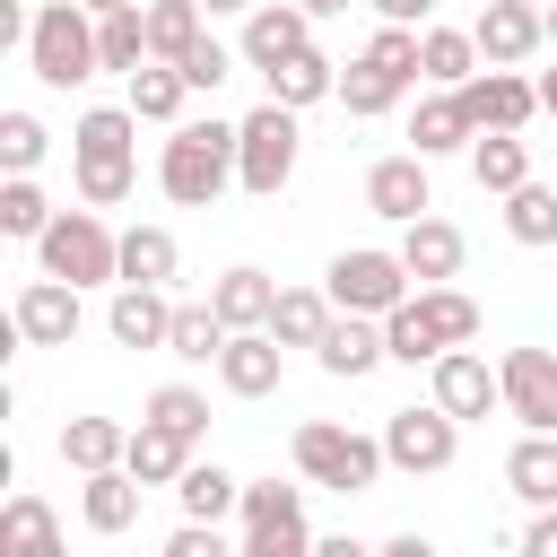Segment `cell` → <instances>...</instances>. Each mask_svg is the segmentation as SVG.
<instances>
[{
	"instance_id": "6da1fadb",
	"label": "cell",
	"mask_w": 557,
	"mask_h": 557,
	"mask_svg": "<svg viewBox=\"0 0 557 557\" xmlns=\"http://www.w3.org/2000/svg\"><path fill=\"white\" fill-rule=\"evenodd\" d=\"M131 139H139V113L131 104H87L70 122V174H78V200L87 209H122L139 165H131Z\"/></svg>"
},
{
	"instance_id": "7a4b0ae2",
	"label": "cell",
	"mask_w": 557,
	"mask_h": 557,
	"mask_svg": "<svg viewBox=\"0 0 557 557\" xmlns=\"http://www.w3.org/2000/svg\"><path fill=\"white\" fill-rule=\"evenodd\" d=\"M287 461H296V479L305 487H331V496H366L392 461H383V435H357V426H339V418H305L296 435H287Z\"/></svg>"
},
{
	"instance_id": "3957f363",
	"label": "cell",
	"mask_w": 557,
	"mask_h": 557,
	"mask_svg": "<svg viewBox=\"0 0 557 557\" xmlns=\"http://www.w3.org/2000/svg\"><path fill=\"white\" fill-rule=\"evenodd\" d=\"M157 183H165L174 209H209L235 183V122H174L165 157H157Z\"/></svg>"
},
{
	"instance_id": "277c9868",
	"label": "cell",
	"mask_w": 557,
	"mask_h": 557,
	"mask_svg": "<svg viewBox=\"0 0 557 557\" xmlns=\"http://www.w3.org/2000/svg\"><path fill=\"white\" fill-rule=\"evenodd\" d=\"M35 270L70 287H122V235L104 226V209H61L35 244Z\"/></svg>"
},
{
	"instance_id": "5b68a950",
	"label": "cell",
	"mask_w": 557,
	"mask_h": 557,
	"mask_svg": "<svg viewBox=\"0 0 557 557\" xmlns=\"http://www.w3.org/2000/svg\"><path fill=\"white\" fill-rule=\"evenodd\" d=\"M26 70H35L44 87H87V78L104 70V52H96V17H87L78 0H44L35 26H26Z\"/></svg>"
},
{
	"instance_id": "8992f818",
	"label": "cell",
	"mask_w": 557,
	"mask_h": 557,
	"mask_svg": "<svg viewBox=\"0 0 557 557\" xmlns=\"http://www.w3.org/2000/svg\"><path fill=\"white\" fill-rule=\"evenodd\" d=\"M296 148H305L296 113L261 96V104L235 122V183H244L252 200H278V191H287V174H296Z\"/></svg>"
},
{
	"instance_id": "52a82bcc",
	"label": "cell",
	"mask_w": 557,
	"mask_h": 557,
	"mask_svg": "<svg viewBox=\"0 0 557 557\" xmlns=\"http://www.w3.org/2000/svg\"><path fill=\"white\" fill-rule=\"evenodd\" d=\"M322 287H331V305H339V313L383 322L392 305H409V287H418V278L400 270V252H383V244H348V252H331Z\"/></svg>"
},
{
	"instance_id": "ba28073f",
	"label": "cell",
	"mask_w": 557,
	"mask_h": 557,
	"mask_svg": "<svg viewBox=\"0 0 557 557\" xmlns=\"http://www.w3.org/2000/svg\"><path fill=\"white\" fill-rule=\"evenodd\" d=\"M453 453H461V418H453V409H435V400L418 409V400H409V409L383 418V461H392L400 479H435V470H453Z\"/></svg>"
},
{
	"instance_id": "9c48e42d",
	"label": "cell",
	"mask_w": 557,
	"mask_h": 557,
	"mask_svg": "<svg viewBox=\"0 0 557 557\" xmlns=\"http://www.w3.org/2000/svg\"><path fill=\"white\" fill-rule=\"evenodd\" d=\"M505 418H522V435H557V348H505Z\"/></svg>"
},
{
	"instance_id": "30bf717a",
	"label": "cell",
	"mask_w": 557,
	"mask_h": 557,
	"mask_svg": "<svg viewBox=\"0 0 557 557\" xmlns=\"http://www.w3.org/2000/svg\"><path fill=\"white\" fill-rule=\"evenodd\" d=\"M78 322H87V313H78V287H70V278H44V270H35V278L17 287V305H9V331H17L26 348H70Z\"/></svg>"
},
{
	"instance_id": "8fae6325",
	"label": "cell",
	"mask_w": 557,
	"mask_h": 557,
	"mask_svg": "<svg viewBox=\"0 0 557 557\" xmlns=\"http://www.w3.org/2000/svg\"><path fill=\"white\" fill-rule=\"evenodd\" d=\"M426 383H435V409H453L461 426H479L487 409H505V374H496L479 348H444V357L426 366Z\"/></svg>"
},
{
	"instance_id": "7c38bea8",
	"label": "cell",
	"mask_w": 557,
	"mask_h": 557,
	"mask_svg": "<svg viewBox=\"0 0 557 557\" xmlns=\"http://www.w3.org/2000/svg\"><path fill=\"white\" fill-rule=\"evenodd\" d=\"M470 35H479V61H487V70H522V61L548 44V17H540L531 0H487V9L470 17Z\"/></svg>"
},
{
	"instance_id": "4fadbf2b",
	"label": "cell",
	"mask_w": 557,
	"mask_h": 557,
	"mask_svg": "<svg viewBox=\"0 0 557 557\" xmlns=\"http://www.w3.org/2000/svg\"><path fill=\"white\" fill-rule=\"evenodd\" d=\"M453 96H461L470 131H522V122L540 113V78H522V70H479V78H461Z\"/></svg>"
},
{
	"instance_id": "5bb4252c",
	"label": "cell",
	"mask_w": 557,
	"mask_h": 557,
	"mask_svg": "<svg viewBox=\"0 0 557 557\" xmlns=\"http://www.w3.org/2000/svg\"><path fill=\"white\" fill-rule=\"evenodd\" d=\"M392 252H400V270H409L418 287H453V278H461V261H470V235H461L453 218H435V209H426V218H409V226H400V244H392Z\"/></svg>"
},
{
	"instance_id": "9a60e30c",
	"label": "cell",
	"mask_w": 557,
	"mask_h": 557,
	"mask_svg": "<svg viewBox=\"0 0 557 557\" xmlns=\"http://www.w3.org/2000/svg\"><path fill=\"white\" fill-rule=\"evenodd\" d=\"M305 44H313V17H305L296 0H261V9L244 17V35H235L244 70H278V61H296Z\"/></svg>"
},
{
	"instance_id": "2e32d148",
	"label": "cell",
	"mask_w": 557,
	"mask_h": 557,
	"mask_svg": "<svg viewBox=\"0 0 557 557\" xmlns=\"http://www.w3.org/2000/svg\"><path fill=\"white\" fill-rule=\"evenodd\" d=\"M366 209L392 218V226L426 218V209H435V191H426V157H418V148H409V157H374V165H366Z\"/></svg>"
},
{
	"instance_id": "e0dca14e",
	"label": "cell",
	"mask_w": 557,
	"mask_h": 557,
	"mask_svg": "<svg viewBox=\"0 0 557 557\" xmlns=\"http://www.w3.org/2000/svg\"><path fill=\"white\" fill-rule=\"evenodd\" d=\"M313 366H322L331 383H366L374 366H392V348H383V322H366V313H339V322L322 331Z\"/></svg>"
},
{
	"instance_id": "ac0fdd59",
	"label": "cell",
	"mask_w": 557,
	"mask_h": 557,
	"mask_svg": "<svg viewBox=\"0 0 557 557\" xmlns=\"http://www.w3.org/2000/svg\"><path fill=\"white\" fill-rule=\"evenodd\" d=\"M278 374H287V348H278L270 331H235V339H226V357H218V383H226L235 400H270V392H278Z\"/></svg>"
},
{
	"instance_id": "d6986e66",
	"label": "cell",
	"mask_w": 557,
	"mask_h": 557,
	"mask_svg": "<svg viewBox=\"0 0 557 557\" xmlns=\"http://www.w3.org/2000/svg\"><path fill=\"white\" fill-rule=\"evenodd\" d=\"M104 331H113L122 348H165V331H174V296H165V287H113Z\"/></svg>"
},
{
	"instance_id": "ffe728a7",
	"label": "cell",
	"mask_w": 557,
	"mask_h": 557,
	"mask_svg": "<svg viewBox=\"0 0 557 557\" xmlns=\"http://www.w3.org/2000/svg\"><path fill=\"white\" fill-rule=\"evenodd\" d=\"M209 305L226 313V331H270V305H278V278H270V270H252V261H235V270H218V287H209Z\"/></svg>"
},
{
	"instance_id": "44dd1931",
	"label": "cell",
	"mask_w": 557,
	"mask_h": 557,
	"mask_svg": "<svg viewBox=\"0 0 557 557\" xmlns=\"http://www.w3.org/2000/svg\"><path fill=\"white\" fill-rule=\"evenodd\" d=\"M0 557H70V548H61V522H52V505H44L35 487H17V496L0 505Z\"/></svg>"
},
{
	"instance_id": "7402d4cb",
	"label": "cell",
	"mask_w": 557,
	"mask_h": 557,
	"mask_svg": "<svg viewBox=\"0 0 557 557\" xmlns=\"http://www.w3.org/2000/svg\"><path fill=\"white\" fill-rule=\"evenodd\" d=\"M487 61H479V35L470 26H418V78L426 87H461V78H479Z\"/></svg>"
},
{
	"instance_id": "603a6c76",
	"label": "cell",
	"mask_w": 557,
	"mask_h": 557,
	"mask_svg": "<svg viewBox=\"0 0 557 557\" xmlns=\"http://www.w3.org/2000/svg\"><path fill=\"white\" fill-rule=\"evenodd\" d=\"M270 78V104H287V113H305V104H322V96H339V61L322 52V44H305L296 61H278V70H261Z\"/></svg>"
},
{
	"instance_id": "cb8c5ba5",
	"label": "cell",
	"mask_w": 557,
	"mask_h": 557,
	"mask_svg": "<svg viewBox=\"0 0 557 557\" xmlns=\"http://www.w3.org/2000/svg\"><path fill=\"white\" fill-rule=\"evenodd\" d=\"M409 139H418V157H470V113H461V96L453 87H435V96H418V113H409Z\"/></svg>"
},
{
	"instance_id": "d4e9b609",
	"label": "cell",
	"mask_w": 557,
	"mask_h": 557,
	"mask_svg": "<svg viewBox=\"0 0 557 557\" xmlns=\"http://www.w3.org/2000/svg\"><path fill=\"white\" fill-rule=\"evenodd\" d=\"M470 183L496 191V200L522 191V183H531V139H522V131H479V139H470Z\"/></svg>"
},
{
	"instance_id": "484cf974",
	"label": "cell",
	"mask_w": 557,
	"mask_h": 557,
	"mask_svg": "<svg viewBox=\"0 0 557 557\" xmlns=\"http://www.w3.org/2000/svg\"><path fill=\"white\" fill-rule=\"evenodd\" d=\"M331 322H339L331 287H278V305H270V339L278 348H322Z\"/></svg>"
},
{
	"instance_id": "4316f807",
	"label": "cell",
	"mask_w": 557,
	"mask_h": 557,
	"mask_svg": "<svg viewBox=\"0 0 557 557\" xmlns=\"http://www.w3.org/2000/svg\"><path fill=\"white\" fill-rule=\"evenodd\" d=\"M191 461H200V444H183V435H165V426H148V418L131 426V453H122V470H131L139 487H174Z\"/></svg>"
},
{
	"instance_id": "83f0119b",
	"label": "cell",
	"mask_w": 557,
	"mask_h": 557,
	"mask_svg": "<svg viewBox=\"0 0 557 557\" xmlns=\"http://www.w3.org/2000/svg\"><path fill=\"white\" fill-rule=\"evenodd\" d=\"M183 244L174 226H122V287H174Z\"/></svg>"
},
{
	"instance_id": "f1b7e54d",
	"label": "cell",
	"mask_w": 557,
	"mask_h": 557,
	"mask_svg": "<svg viewBox=\"0 0 557 557\" xmlns=\"http://www.w3.org/2000/svg\"><path fill=\"white\" fill-rule=\"evenodd\" d=\"M122 453H131V426H122V418H70V426H61V461H70L78 479L122 470Z\"/></svg>"
},
{
	"instance_id": "f546056e",
	"label": "cell",
	"mask_w": 557,
	"mask_h": 557,
	"mask_svg": "<svg viewBox=\"0 0 557 557\" xmlns=\"http://www.w3.org/2000/svg\"><path fill=\"white\" fill-rule=\"evenodd\" d=\"M139 496H148V487H139L131 470H96V479H78V513H87V531H104V540L139 522Z\"/></svg>"
},
{
	"instance_id": "4dcf8cb0",
	"label": "cell",
	"mask_w": 557,
	"mask_h": 557,
	"mask_svg": "<svg viewBox=\"0 0 557 557\" xmlns=\"http://www.w3.org/2000/svg\"><path fill=\"white\" fill-rule=\"evenodd\" d=\"M409 87H418V78H400V70H383L374 52H357V61L339 70V104H348L357 122H374V113H392V104H400Z\"/></svg>"
},
{
	"instance_id": "1f68e13d",
	"label": "cell",
	"mask_w": 557,
	"mask_h": 557,
	"mask_svg": "<svg viewBox=\"0 0 557 557\" xmlns=\"http://www.w3.org/2000/svg\"><path fill=\"white\" fill-rule=\"evenodd\" d=\"M174 505H183V522H226V513L244 505V479L218 470V461H191V470L174 479Z\"/></svg>"
},
{
	"instance_id": "d6a6232c",
	"label": "cell",
	"mask_w": 557,
	"mask_h": 557,
	"mask_svg": "<svg viewBox=\"0 0 557 557\" xmlns=\"http://www.w3.org/2000/svg\"><path fill=\"white\" fill-rule=\"evenodd\" d=\"M505 487H513L531 513H548V505H557V435H522V444L505 453Z\"/></svg>"
},
{
	"instance_id": "836d02e7",
	"label": "cell",
	"mask_w": 557,
	"mask_h": 557,
	"mask_svg": "<svg viewBox=\"0 0 557 557\" xmlns=\"http://www.w3.org/2000/svg\"><path fill=\"white\" fill-rule=\"evenodd\" d=\"M183 96H191L183 61H148V70H131V96H122V104H131L139 122H165V131H174V122H183Z\"/></svg>"
},
{
	"instance_id": "e575fe53",
	"label": "cell",
	"mask_w": 557,
	"mask_h": 557,
	"mask_svg": "<svg viewBox=\"0 0 557 557\" xmlns=\"http://www.w3.org/2000/svg\"><path fill=\"white\" fill-rule=\"evenodd\" d=\"M226 313L218 305H174V331H165V357H183V366H218L226 357Z\"/></svg>"
},
{
	"instance_id": "d590c367",
	"label": "cell",
	"mask_w": 557,
	"mask_h": 557,
	"mask_svg": "<svg viewBox=\"0 0 557 557\" xmlns=\"http://www.w3.org/2000/svg\"><path fill=\"white\" fill-rule=\"evenodd\" d=\"M200 35H209L200 0H148V61H183Z\"/></svg>"
},
{
	"instance_id": "8d00e7d4",
	"label": "cell",
	"mask_w": 557,
	"mask_h": 557,
	"mask_svg": "<svg viewBox=\"0 0 557 557\" xmlns=\"http://www.w3.org/2000/svg\"><path fill=\"white\" fill-rule=\"evenodd\" d=\"M96 52H104V70H148V0L139 9H113V17H96Z\"/></svg>"
},
{
	"instance_id": "74e56055",
	"label": "cell",
	"mask_w": 557,
	"mask_h": 557,
	"mask_svg": "<svg viewBox=\"0 0 557 557\" xmlns=\"http://www.w3.org/2000/svg\"><path fill=\"white\" fill-rule=\"evenodd\" d=\"M61 209L44 200V183L35 174H9L0 183V235H17V244H44V226H52Z\"/></svg>"
},
{
	"instance_id": "f35d334b",
	"label": "cell",
	"mask_w": 557,
	"mask_h": 557,
	"mask_svg": "<svg viewBox=\"0 0 557 557\" xmlns=\"http://www.w3.org/2000/svg\"><path fill=\"white\" fill-rule=\"evenodd\" d=\"M139 418H148V426H165V435H183V444H209V400H200L191 383H157Z\"/></svg>"
},
{
	"instance_id": "ab89813d",
	"label": "cell",
	"mask_w": 557,
	"mask_h": 557,
	"mask_svg": "<svg viewBox=\"0 0 557 557\" xmlns=\"http://www.w3.org/2000/svg\"><path fill=\"white\" fill-rule=\"evenodd\" d=\"M244 531H296L305 522V487H287V479H244Z\"/></svg>"
},
{
	"instance_id": "60d3db41",
	"label": "cell",
	"mask_w": 557,
	"mask_h": 557,
	"mask_svg": "<svg viewBox=\"0 0 557 557\" xmlns=\"http://www.w3.org/2000/svg\"><path fill=\"white\" fill-rule=\"evenodd\" d=\"M383 348H392V366H435V357H444V339H435V322L418 313V296L383 313Z\"/></svg>"
},
{
	"instance_id": "b9f144b4",
	"label": "cell",
	"mask_w": 557,
	"mask_h": 557,
	"mask_svg": "<svg viewBox=\"0 0 557 557\" xmlns=\"http://www.w3.org/2000/svg\"><path fill=\"white\" fill-rule=\"evenodd\" d=\"M505 235H513V244H557V191H548V183L505 191Z\"/></svg>"
},
{
	"instance_id": "7bdbcfd3",
	"label": "cell",
	"mask_w": 557,
	"mask_h": 557,
	"mask_svg": "<svg viewBox=\"0 0 557 557\" xmlns=\"http://www.w3.org/2000/svg\"><path fill=\"white\" fill-rule=\"evenodd\" d=\"M44 148H52V131H44L35 113H17V104H9V113H0V174H35V165H44Z\"/></svg>"
},
{
	"instance_id": "ee69618b",
	"label": "cell",
	"mask_w": 557,
	"mask_h": 557,
	"mask_svg": "<svg viewBox=\"0 0 557 557\" xmlns=\"http://www.w3.org/2000/svg\"><path fill=\"white\" fill-rule=\"evenodd\" d=\"M235 61H244L235 44H218V35H200V44L183 52V78H191V96H200V87H226V78H235Z\"/></svg>"
},
{
	"instance_id": "f6af8a7d",
	"label": "cell",
	"mask_w": 557,
	"mask_h": 557,
	"mask_svg": "<svg viewBox=\"0 0 557 557\" xmlns=\"http://www.w3.org/2000/svg\"><path fill=\"white\" fill-rule=\"evenodd\" d=\"M157 557H235V540H226L218 522H174V540H165Z\"/></svg>"
},
{
	"instance_id": "bcb514c9",
	"label": "cell",
	"mask_w": 557,
	"mask_h": 557,
	"mask_svg": "<svg viewBox=\"0 0 557 557\" xmlns=\"http://www.w3.org/2000/svg\"><path fill=\"white\" fill-rule=\"evenodd\" d=\"M383 70H400V78H418V26H374V44H366Z\"/></svg>"
},
{
	"instance_id": "7dc6e473",
	"label": "cell",
	"mask_w": 557,
	"mask_h": 557,
	"mask_svg": "<svg viewBox=\"0 0 557 557\" xmlns=\"http://www.w3.org/2000/svg\"><path fill=\"white\" fill-rule=\"evenodd\" d=\"M235 557H313V531H305V522H296V531H244Z\"/></svg>"
},
{
	"instance_id": "c3c4849f",
	"label": "cell",
	"mask_w": 557,
	"mask_h": 557,
	"mask_svg": "<svg viewBox=\"0 0 557 557\" xmlns=\"http://www.w3.org/2000/svg\"><path fill=\"white\" fill-rule=\"evenodd\" d=\"M513 557H557V505L522 522V540H513Z\"/></svg>"
},
{
	"instance_id": "681fc988",
	"label": "cell",
	"mask_w": 557,
	"mask_h": 557,
	"mask_svg": "<svg viewBox=\"0 0 557 557\" xmlns=\"http://www.w3.org/2000/svg\"><path fill=\"white\" fill-rule=\"evenodd\" d=\"M383 26H435V0H366Z\"/></svg>"
},
{
	"instance_id": "f907efd6",
	"label": "cell",
	"mask_w": 557,
	"mask_h": 557,
	"mask_svg": "<svg viewBox=\"0 0 557 557\" xmlns=\"http://www.w3.org/2000/svg\"><path fill=\"white\" fill-rule=\"evenodd\" d=\"M374 557H444V548H435V540H426V531H392V540H383V548H374Z\"/></svg>"
},
{
	"instance_id": "816d5d0a",
	"label": "cell",
	"mask_w": 557,
	"mask_h": 557,
	"mask_svg": "<svg viewBox=\"0 0 557 557\" xmlns=\"http://www.w3.org/2000/svg\"><path fill=\"white\" fill-rule=\"evenodd\" d=\"M313 557H374L366 540H348V531H331V540H313Z\"/></svg>"
},
{
	"instance_id": "f5cc1de1",
	"label": "cell",
	"mask_w": 557,
	"mask_h": 557,
	"mask_svg": "<svg viewBox=\"0 0 557 557\" xmlns=\"http://www.w3.org/2000/svg\"><path fill=\"white\" fill-rule=\"evenodd\" d=\"M296 9H305L313 26H322V17H348V0H296Z\"/></svg>"
},
{
	"instance_id": "db71d44e",
	"label": "cell",
	"mask_w": 557,
	"mask_h": 557,
	"mask_svg": "<svg viewBox=\"0 0 557 557\" xmlns=\"http://www.w3.org/2000/svg\"><path fill=\"white\" fill-rule=\"evenodd\" d=\"M200 9H209V17H252L261 0H200Z\"/></svg>"
},
{
	"instance_id": "11a10c76",
	"label": "cell",
	"mask_w": 557,
	"mask_h": 557,
	"mask_svg": "<svg viewBox=\"0 0 557 557\" xmlns=\"http://www.w3.org/2000/svg\"><path fill=\"white\" fill-rule=\"evenodd\" d=\"M540 113H557V70H540Z\"/></svg>"
},
{
	"instance_id": "9f6ffc18",
	"label": "cell",
	"mask_w": 557,
	"mask_h": 557,
	"mask_svg": "<svg viewBox=\"0 0 557 557\" xmlns=\"http://www.w3.org/2000/svg\"><path fill=\"white\" fill-rule=\"evenodd\" d=\"M87 17H113V9H139V0H78Z\"/></svg>"
},
{
	"instance_id": "6f0895ef",
	"label": "cell",
	"mask_w": 557,
	"mask_h": 557,
	"mask_svg": "<svg viewBox=\"0 0 557 557\" xmlns=\"http://www.w3.org/2000/svg\"><path fill=\"white\" fill-rule=\"evenodd\" d=\"M540 17H548V44H557V0H548V9H540Z\"/></svg>"
}]
</instances>
